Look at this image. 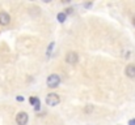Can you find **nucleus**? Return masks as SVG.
<instances>
[{
  "label": "nucleus",
  "instance_id": "nucleus-1",
  "mask_svg": "<svg viewBox=\"0 0 135 125\" xmlns=\"http://www.w3.org/2000/svg\"><path fill=\"white\" fill-rule=\"evenodd\" d=\"M28 120H29V117H28V113L26 112H18L17 116H16V123H17V125H26L28 124Z\"/></svg>",
  "mask_w": 135,
  "mask_h": 125
},
{
  "label": "nucleus",
  "instance_id": "nucleus-2",
  "mask_svg": "<svg viewBox=\"0 0 135 125\" xmlns=\"http://www.w3.org/2000/svg\"><path fill=\"white\" fill-rule=\"evenodd\" d=\"M59 83H60V78H59L58 74H51V76H49V78H47V86H49V87H56Z\"/></svg>",
  "mask_w": 135,
  "mask_h": 125
},
{
  "label": "nucleus",
  "instance_id": "nucleus-3",
  "mask_svg": "<svg viewBox=\"0 0 135 125\" xmlns=\"http://www.w3.org/2000/svg\"><path fill=\"white\" fill-rule=\"evenodd\" d=\"M66 61H67L68 64H71V65L76 64V63L79 61V56H78V53L74 52V51H70V52L67 53V56H66Z\"/></svg>",
  "mask_w": 135,
  "mask_h": 125
},
{
  "label": "nucleus",
  "instance_id": "nucleus-4",
  "mask_svg": "<svg viewBox=\"0 0 135 125\" xmlns=\"http://www.w3.org/2000/svg\"><path fill=\"white\" fill-rule=\"evenodd\" d=\"M59 96L56 95V94H49L47 96H46V103L49 104V106H56V104H59Z\"/></svg>",
  "mask_w": 135,
  "mask_h": 125
},
{
  "label": "nucleus",
  "instance_id": "nucleus-5",
  "mask_svg": "<svg viewBox=\"0 0 135 125\" xmlns=\"http://www.w3.org/2000/svg\"><path fill=\"white\" fill-rule=\"evenodd\" d=\"M11 21V16L7 12H0V25H8Z\"/></svg>",
  "mask_w": 135,
  "mask_h": 125
},
{
  "label": "nucleus",
  "instance_id": "nucleus-6",
  "mask_svg": "<svg viewBox=\"0 0 135 125\" xmlns=\"http://www.w3.org/2000/svg\"><path fill=\"white\" fill-rule=\"evenodd\" d=\"M125 73H126V76H127V77H130V78H135V65H133V64L127 65V67H126V69H125Z\"/></svg>",
  "mask_w": 135,
  "mask_h": 125
},
{
  "label": "nucleus",
  "instance_id": "nucleus-7",
  "mask_svg": "<svg viewBox=\"0 0 135 125\" xmlns=\"http://www.w3.org/2000/svg\"><path fill=\"white\" fill-rule=\"evenodd\" d=\"M29 100H30V104L36 107V110L40 108V104H41V103H40V99H38V98H36V96H30Z\"/></svg>",
  "mask_w": 135,
  "mask_h": 125
},
{
  "label": "nucleus",
  "instance_id": "nucleus-8",
  "mask_svg": "<svg viewBox=\"0 0 135 125\" xmlns=\"http://www.w3.org/2000/svg\"><path fill=\"white\" fill-rule=\"evenodd\" d=\"M66 17H67L66 13H59V14H58V21H59V22H64V21H66Z\"/></svg>",
  "mask_w": 135,
  "mask_h": 125
},
{
  "label": "nucleus",
  "instance_id": "nucleus-9",
  "mask_svg": "<svg viewBox=\"0 0 135 125\" xmlns=\"http://www.w3.org/2000/svg\"><path fill=\"white\" fill-rule=\"evenodd\" d=\"M52 47H54V43H51V44L49 46V50H47V56H50V53H51V50H52Z\"/></svg>",
  "mask_w": 135,
  "mask_h": 125
},
{
  "label": "nucleus",
  "instance_id": "nucleus-10",
  "mask_svg": "<svg viewBox=\"0 0 135 125\" xmlns=\"http://www.w3.org/2000/svg\"><path fill=\"white\" fill-rule=\"evenodd\" d=\"M64 13H66V14H72V13H74V9H72V8H68V9H66Z\"/></svg>",
  "mask_w": 135,
  "mask_h": 125
},
{
  "label": "nucleus",
  "instance_id": "nucleus-11",
  "mask_svg": "<svg viewBox=\"0 0 135 125\" xmlns=\"http://www.w3.org/2000/svg\"><path fill=\"white\" fill-rule=\"evenodd\" d=\"M129 125H135V119H131V120L129 121Z\"/></svg>",
  "mask_w": 135,
  "mask_h": 125
},
{
  "label": "nucleus",
  "instance_id": "nucleus-12",
  "mask_svg": "<svg viewBox=\"0 0 135 125\" xmlns=\"http://www.w3.org/2000/svg\"><path fill=\"white\" fill-rule=\"evenodd\" d=\"M92 110H93V107H92V106H88V108L85 110V112H90Z\"/></svg>",
  "mask_w": 135,
  "mask_h": 125
},
{
  "label": "nucleus",
  "instance_id": "nucleus-13",
  "mask_svg": "<svg viewBox=\"0 0 135 125\" xmlns=\"http://www.w3.org/2000/svg\"><path fill=\"white\" fill-rule=\"evenodd\" d=\"M17 100H18V102H24V98H22V96H17Z\"/></svg>",
  "mask_w": 135,
  "mask_h": 125
},
{
  "label": "nucleus",
  "instance_id": "nucleus-14",
  "mask_svg": "<svg viewBox=\"0 0 135 125\" xmlns=\"http://www.w3.org/2000/svg\"><path fill=\"white\" fill-rule=\"evenodd\" d=\"M133 22H134V25H135V17H134V20H133Z\"/></svg>",
  "mask_w": 135,
  "mask_h": 125
}]
</instances>
